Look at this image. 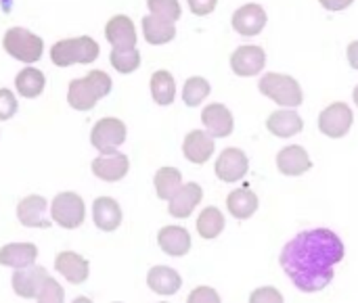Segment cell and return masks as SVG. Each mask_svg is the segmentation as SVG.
I'll return each instance as SVG.
<instances>
[{"instance_id":"obj_1","label":"cell","mask_w":358,"mask_h":303,"mask_svg":"<svg viewBox=\"0 0 358 303\" xmlns=\"http://www.w3.org/2000/svg\"><path fill=\"white\" fill-rule=\"evenodd\" d=\"M346 247L329 228H315L296 235L281 251L279 264L302 293H319L336 276V266L344 260Z\"/></svg>"},{"instance_id":"obj_2","label":"cell","mask_w":358,"mask_h":303,"mask_svg":"<svg viewBox=\"0 0 358 303\" xmlns=\"http://www.w3.org/2000/svg\"><path fill=\"white\" fill-rule=\"evenodd\" d=\"M258 90L279 107L298 109L304 103V90L300 82L287 73H264L258 82Z\"/></svg>"},{"instance_id":"obj_3","label":"cell","mask_w":358,"mask_h":303,"mask_svg":"<svg viewBox=\"0 0 358 303\" xmlns=\"http://www.w3.org/2000/svg\"><path fill=\"white\" fill-rule=\"evenodd\" d=\"M99 57V44L90 36L61 40L50 48V59L59 67H69L76 63H94Z\"/></svg>"},{"instance_id":"obj_4","label":"cell","mask_w":358,"mask_h":303,"mask_svg":"<svg viewBox=\"0 0 358 303\" xmlns=\"http://www.w3.org/2000/svg\"><path fill=\"white\" fill-rule=\"evenodd\" d=\"M4 50L15 57L21 63H36L40 61L42 52H44V42L40 36H36L34 31L25 29V27H10L4 34Z\"/></svg>"},{"instance_id":"obj_5","label":"cell","mask_w":358,"mask_h":303,"mask_svg":"<svg viewBox=\"0 0 358 303\" xmlns=\"http://www.w3.org/2000/svg\"><path fill=\"white\" fill-rule=\"evenodd\" d=\"M50 218L61 228L73 230L84 224L86 218V205L84 199L76 193H61L50 203Z\"/></svg>"},{"instance_id":"obj_6","label":"cell","mask_w":358,"mask_h":303,"mask_svg":"<svg viewBox=\"0 0 358 303\" xmlns=\"http://www.w3.org/2000/svg\"><path fill=\"white\" fill-rule=\"evenodd\" d=\"M355 115L346 103H331L319 115V130L329 138H344L352 128Z\"/></svg>"},{"instance_id":"obj_7","label":"cell","mask_w":358,"mask_h":303,"mask_svg":"<svg viewBox=\"0 0 358 303\" xmlns=\"http://www.w3.org/2000/svg\"><path fill=\"white\" fill-rule=\"evenodd\" d=\"M124 140H126V126L115 117H105L96 121L90 134V142L94 149H99V153H113Z\"/></svg>"},{"instance_id":"obj_8","label":"cell","mask_w":358,"mask_h":303,"mask_svg":"<svg viewBox=\"0 0 358 303\" xmlns=\"http://www.w3.org/2000/svg\"><path fill=\"white\" fill-rule=\"evenodd\" d=\"M266 23H268V15H266L264 6H260L258 2H248L243 6H239L231 17L233 29L245 38L258 36L266 27Z\"/></svg>"},{"instance_id":"obj_9","label":"cell","mask_w":358,"mask_h":303,"mask_svg":"<svg viewBox=\"0 0 358 303\" xmlns=\"http://www.w3.org/2000/svg\"><path fill=\"white\" fill-rule=\"evenodd\" d=\"M264 67H266V52L262 46H256V44L239 46L231 54V69L239 77H254Z\"/></svg>"},{"instance_id":"obj_10","label":"cell","mask_w":358,"mask_h":303,"mask_svg":"<svg viewBox=\"0 0 358 303\" xmlns=\"http://www.w3.org/2000/svg\"><path fill=\"white\" fill-rule=\"evenodd\" d=\"M216 176L222 180V182H239L248 170H250V159L248 155L237 149V147H229L224 149L220 155H218V161H216Z\"/></svg>"},{"instance_id":"obj_11","label":"cell","mask_w":358,"mask_h":303,"mask_svg":"<svg viewBox=\"0 0 358 303\" xmlns=\"http://www.w3.org/2000/svg\"><path fill=\"white\" fill-rule=\"evenodd\" d=\"M46 214H48V201L40 195L25 197L17 205V220L27 228H48L50 220Z\"/></svg>"},{"instance_id":"obj_12","label":"cell","mask_w":358,"mask_h":303,"mask_svg":"<svg viewBox=\"0 0 358 303\" xmlns=\"http://www.w3.org/2000/svg\"><path fill=\"white\" fill-rule=\"evenodd\" d=\"M201 121L206 126V132L212 134L214 138H227V136L233 134V128H235L233 113L224 105H220V103L208 105L201 111Z\"/></svg>"},{"instance_id":"obj_13","label":"cell","mask_w":358,"mask_h":303,"mask_svg":"<svg viewBox=\"0 0 358 303\" xmlns=\"http://www.w3.org/2000/svg\"><path fill=\"white\" fill-rule=\"evenodd\" d=\"M277 168L283 176H302L306 174L310 168H313V161H310V155L306 153L304 147L300 145H289V147H283L279 153H277Z\"/></svg>"},{"instance_id":"obj_14","label":"cell","mask_w":358,"mask_h":303,"mask_svg":"<svg viewBox=\"0 0 358 303\" xmlns=\"http://www.w3.org/2000/svg\"><path fill=\"white\" fill-rule=\"evenodd\" d=\"M128 157L113 151V153H101L94 161H92V174L103 180V182H117L128 174Z\"/></svg>"},{"instance_id":"obj_15","label":"cell","mask_w":358,"mask_h":303,"mask_svg":"<svg viewBox=\"0 0 358 303\" xmlns=\"http://www.w3.org/2000/svg\"><path fill=\"white\" fill-rule=\"evenodd\" d=\"M266 128L277 138H292V136H296V134H300L304 130V119L298 115L296 109L283 107V109H277L275 113L268 115Z\"/></svg>"},{"instance_id":"obj_16","label":"cell","mask_w":358,"mask_h":303,"mask_svg":"<svg viewBox=\"0 0 358 303\" xmlns=\"http://www.w3.org/2000/svg\"><path fill=\"white\" fill-rule=\"evenodd\" d=\"M46 270L42 266H25V268H19L15 270L13 274V291L23 297V300H36L44 279H46Z\"/></svg>"},{"instance_id":"obj_17","label":"cell","mask_w":358,"mask_h":303,"mask_svg":"<svg viewBox=\"0 0 358 303\" xmlns=\"http://www.w3.org/2000/svg\"><path fill=\"white\" fill-rule=\"evenodd\" d=\"M214 136L201 130H193L187 134L185 142H182V153L185 157L195 163V165H203L206 161H210V157L214 155Z\"/></svg>"},{"instance_id":"obj_18","label":"cell","mask_w":358,"mask_h":303,"mask_svg":"<svg viewBox=\"0 0 358 303\" xmlns=\"http://www.w3.org/2000/svg\"><path fill=\"white\" fill-rule=\"evenodd\" d=\"M105 36L113 48H134L136 46V29L130 17L115 15L105 25Z\"/></svg>"},{"instance_id":"obj_19","label":"cell","mask_w":358,"mask_h":303,"mask_svg":"<svg viewBox=\"0 0 358 303\" xmlns=\"http://www.w3.org/2000/svg\"><path fill=\"white\" fill-rule=\"evenodd\" d=\"M201 199H203V191H201L199 184H195V182L182 184L176 191V195L170 199V207H168L170 216H174V218H189L193 214V209L201 203Z\"/></svg>"},{"instance_id":"obj_20","label":"cell","mask_w":358,"mask_h":303,"mask_svg":"<svg viewBox=\"0 0 358 303\" xmlns=\"http://www.w3.org/2000/svg\"><path fill=\"white\" fill-rule=\"evenodd\" d=\"M157 243L164 253L172 258H182L191 251V235L182 226H166L157 235Z\"/></svg>"},{"instance_id":"obj_21","label":"cell","mask_w":358,"mask_h":303,"mask_svg":"<svg viewBox=\"0 0 358 303\" xmlns=\"http://www.w3.org/2000/svg\"><path fill=\"white\" fill-rule=\"evenodd\" d=\"M55 268H57V272H59L67 283H71V285L84 283V281L88 279V272H90L88 262H86L82 256L73 253V251H63V253H59L57 260H55Z\"/></svg>"},{"instance_id":"obj_22","label":"cell","mask_w":358,"mask_h":303,"mask_svg":"<svg viewBox=\"0 0 358 303\" xmlns=\"http://www.w3.org/2000/svg\"><path fill=\"white\" fill-rule=\"evenodd\" d=\"M92 220L103 232H113L122 224V207L111 197H99L92 205Z\"/></svg>"},{"instance_id":"obj_23","label":"cell","mask_w":358,"mask_h":303,"mask_svg":"<svg viewBox=\"0 0 358 303\" xmlns=\"http://www.w3.org/2000/svg\"><path fill=\"white\" fill-rule=\"evenodd\" d=\"M36 258H38V247L31 243H10L0 249V266L15 268V270L36 264Z\"/></svg>"},{"instance_id":"obj_24","label":"cell","mask_w":358,"mask_h":303,"mask_svg":"<svg viewBox=\"0 0 358 303\" xmlns=\"http://www.w3.org/2000/svg\"><path fill=\"white\" fill-rule=\"evenodd\" d=\"M147 285L157 295H174L182 287V279L176 270L168 266H155L147 274Z\"/></svg>"},{"instance_id":"obj_25","label":"cell","mask_w":358,"mask_h":303,"mask_svg":"<svg viewBox=\"0 0 358 303\" xmlns=\"http://www.w3.org/2000/svg\"><path fill=\"white\" fill-rule=\"evenodd\" d=\"M143 36L149 44H168L174 40L176 36V27H174V21H168V19H162L157 15H147L143 19Z\"/></svg>"},{"instance_id":"obj_26","label":"cell","mask_w":358,"mask_h":303,"mask_svg":"<svg viewBox=\"0 0 358 303\" xmlns=\"http://www.w3.org/2000/svg\"><path fill=\"white\" fill-rule=\"evenodd\" d=\"M258 197L254 191L250 189H237L229 195L227 199V207H229V214L237 220H248L252 218L256 212H258Z\"/></svg>"},{"instance_id":"obj_27","label":"cell","mask_w":358,"mask_h":303,"mask_svg":"<svg viewBox=\"0 0 358 303\" xmlns=\"http://www.w3.org/2000/svg\"><path fill=\"white\" fill-rule=\"evenodd\" d=\"M44 73L36 67H23L17 77H15V86H17V92L25 98H36L42 94L44 90Z\"/></svg>"},{"instance_id":"obj_28","label":"cell","mask_w":358,"mask_h":303,"mask_svg":"<svg viewBox=\"0 0 358 303\" xmlns=\"http://www.w3.org/2000/svg\"><path fill=\"white\" fill-rule=\"evenodd\" d=\"M99 96L94 94V90L90 88L88 80H73L69 84V90H67V103L71 105V109L76 111H88L96 105Z\"/></svg>"},{"instance_id":"obj_29","label":"cell","mask_w":358,"mask_h":303,"mask_svg":"<svg viewBox=\"0 0 358 303\" xmlns=\"http://www.w3.org/2000/svg\"><path fill=\"white\" fill-rule=\"evenodd\" d=\"M151 94L157 105H172L176 96V82L170 71H155L151 75Z\"/></svg>"},{"instance_id":"obj_30","label":"cell","mask_w":358,"mask_h":303,"mask_svg":"<svg viewBox=\"0 0 358 303\" xmlns=\"http://www.w3.org/2000/svg\"><path fill=\"white\" fill-rule=\"evenodd\" d=\"M224 230V216L218 207H206L197 218V232L201 239H216Z\"/></svg>"},{"instance_id":"obj_31","label":"cell","mask_w":358,"mask_h":303,"mask_svg":"<svg viewBox=\"0 0 358 303\" xmlns=\"http://www.w3.org/2000/svg\"><path fill=\"white\" fill-rule=\"evenodd\" d=\"M180 186H182V174L176 168H162L155 174V191L159 199L170 201Z\"/></svg>"},{"instance_id":"obj_32","label":"cell","mask_w":358,"mask_h":303,"mask_svg":"<svg viewBox=\"0 0 358 303\" xmlns=\"http://www.w3.org/2000/svg\"><path fill=\"white\" fill-rule=\"evenodd\" d=\"M212 92V86L206 77L201 75H193L185 82V88H182V101L187 107H199Z\"/></svg>"},{"instance_id":"obj_33","label":"cell","mask_w":358,"mask_h":303,"mask_svg":"<svg viewBox=\"0 0 358 303\" xmlns=\"http://www.w3.org/2000/svg\"><path fill=\"white\" fill-rule=\"evenodd\" d=\"M109 61H111L115 71L132 73L141 65V52L136 50V46L134 48H113L111 54H109Z\"/></svg>"},{"instance_id":"obj_34","label":"cell","mask_w":358,"mask_h":303,"mask_svg":"<svg viewBox=\"0 0 358 303\" xmlns=\"http://www.w3.org/2000/svg\"><path fill=\"white\" fill-rule=\"evenodd\" d=\"M147 6H149L151 15H157V17L174 21V23L182 15V8H180L178 0H147Z\"/></svg>"},{"instance_id":"obj_35","label":"cell","mask_w":358,"mask_h":303,"mask_svg":"<svg viewBox=\"0 0 358 303\" xmlns=\"http://www.w3.org/2000/svg\"><path fill=\"white\" fill-rule=\"evenodd\" d=\"M63 297H65V293H63V287L55 281V279H50V276H46L44 279V283H42V287H40V291H38V295H36V300L38 302H52V303H59L63 302Z\"/></svg>"},{"instance_id":"obj_36","label":"cell","mask_w":358,"mask_h":303,"mask_svg":"<svg viewBox=\"0 0 358 303\" xmlns=\"http://www.w3.org/2000/svg\"><path fill=\"white\" fill-rule=\"evenodd\" d=\"M86 80H88L90 88L94 90V94H96L99 98H105V96L111 92V77H109L105 71L94 69V71H90V73L86 75Z\"/></svg>"},{"instance_id":"obj_37","label":"cell","mask_w":358,"mask_h":303,"mask_svg":"<svg viewBox=\"0 0 358 303\" xmlns=\"http://www.w3.org/2000/svg\"><path fill=\"white\" fill-rule=\"evenodd\" d=\"M17 113V98L10 90L2 88L0 90V121L10 119Z\"/></svg>"},{"instance_id":"obj_38","label":"cell","mask_w":358,"mask_h":303,"mask_svg":"<svg viewBox=\"0 0 358 303\" xmlns=\"http://www.w3.org/2000/svg\"><path fill=\"white\" fill-rule=\"evenodd\" d=\"M250 302L252 303H281L283 302V295L275 289V287H262V289H256L252 295H250Z\"/></svg>"},{"instance_id":"obj_39","label":"cell","mask_w":358,"mask_h":303,"mask_svg":"<svg viewBox=\"0 0 358 303\" xmlns=\"http://www.w3.org/2000/svg\"><path fill=\"white\" fill-rule=\"evenodd\" d=\"M189 303H220V295L210 287H199V289L191 291Z\"/></svg>"},{"instance_id":"obj_40","label":"cell","mask_w":358,"mask_h":303,"mask_svg":"<svg viewBox=\"0 0 358 303\" xmlns=\"http://www.w3.org/2000/svg\"><path fill=\"white\" fill-rule=\"evenodd\" d=\"M189 2V8L193 15H199V17H206L210 13H214L218 0H187Z\"/></svg>"},{"instance_id":"obj_41","label":"cell","mask_w":358,"mask_h":303,"mask_svg":"<svg viewBox=\"0 0 358 303\" xmlns=\"http://www.w3.org/2000/svg\"><path fill=\"white\" fill-rule=\"evenodd\" d=\"M321 6L325 10H331V13H340V10H346L348 6L355 4V0H319Z\"/></svg>"},{"instance_id":"obj_42","label":"cell","mask_w":358,"mask_h":303,"mask_svg":"<svg viewBox=\"0 0 358 303\" xmlns=\"http://www.w3.org/2000/svg\"><path fill=\"white\" fill-rule=\"evenodd\" d=\"M346 57H348L350 67L358 71V40H355V42H350V44H348V48H346Z\"/></svg>"},{"instance_id":"obj_43","label":"cell","mask_w":358,"mask_h":303,"mask_svg":"<svg viewBox=\"0 0 358 303\" xmlns=\"http://www.w3.org/2000/svg\"><path fill=\"white\" fill-rule=\"evenodd\" d=\"M0 4H2V10H4V13H10V8H13V0H0Z\"/></svg>"},{"instance_id":"obj_44","label":"cell","mask_w":358,"mask_h":303,"mask_svg":"<svg viewBox=\"0 0 358 303\" xmlns=\"http://www.w3.org/2000/svg\"><path fill=\"white\" fill-rule=\"evenodd\" d=\"M352 98H355V105L358 107V84L355 86V90H352Z\"/></svg>"}]
</instances>
